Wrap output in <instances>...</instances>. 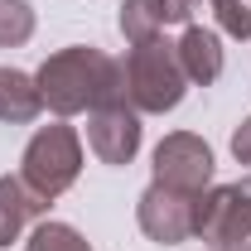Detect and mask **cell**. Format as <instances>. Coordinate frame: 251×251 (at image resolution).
<instances>
[{
	"label": "cell",
	"mask_w": 251,
	"mask_h": 251,
	"mask_svg": "<svg viewBox=\"0 0 251 251\" xmlns=\"http://www.w3.org/2000/svg\"><path fill=\"white\" fill-rule=\"evenodd\" d=\"M213 251H227V247H213Z\"/></svg>",
	"instance_id": "2e32d148"
},
{
	"label": "cell",
	"mask_w": 251,
	"mask_h": 251,
	"mask_svg": "<svg viewBox=\"0 0 251 251\" xmlns=\"http://www.w3.org/2000/svg\"><path fill=\"white\" fill-rule=\"evenodd\" d=\"M25 251H92V242L68 222H39L25 242Z\"/></svg>",
	"instance_id": "7c38bea8"
},
{
	"label": "cell",
	"mask_w": 251,
	"mask_h": 251,
	"mask_svg": "<svg viewBox=\"0 0 251 251\" xmlns=\"http://www.w3.org/2000/svg\"><path fill=\"white\" fill-rule=\"evenodd\" d=\"M193 5L198 0H126L116 25H121V34L130 44H145V39H159L169 25H188Z\"/></svg>",
	"instance_id": "ba28073f"
},
{
	"label": "cell",
	"mask_w": 251,
	"mask_h": 251,
	"mask_svg": "<svg viewBox=\"0 0 251 251\" xmlns=\"http://www.w3.org/2000/svg\"><path fill=\"white\" fill-rule=\"evenodd\" d=\"M150 184H164V188H179L188 198H203L213 188V150L203 135L193 130H174L155 145V179Z\"/></svg>",
	"instance_id": "5b68a950"
},
{
	"label": "cell",
	"mask_w": 251,
	"mask_h": 251,
	"mask_svg": "<svg viewBox=\"0 0 251 251\" xmlns=\"http://www.w3.org/2000/svg\"><path fill=\"white\" fill-rule=\"evenodd\" d=\"M174 49H179V68H184V77L193 87H213L222 77V39H218V29L188 25Z\"/></svg>",
	"instance_id": "9c48e42d"
},
{
	"label": "cell",
	"mask_w": 251,
	"mask_h": 251,
	"mask_svg": "<svg viewBox=\"0 0 251 251\" xmlns=\"http://www.w3.org/2000/svg\"><path fill=\"white\" fill-rule=\"evenodd\" d=\"M34 39V5L29 0H0V49H20Z\"/></svg>",
	"instance_id": "4fadbf2b"
},
{
	"label": "cell",
	"mask_w": 251,
	"mask_h": 251,
	"mask_svg": "<svg viewBox=\"0 0 251 251\" xmlns=\"http://www.w3.org/2000/svg\"><path fill=\"white\" fill-rule=\"evenodd\" d=\"M232 155H237V164H251V116L232 130Z\"/></svg>",
	"instance_id": "9a60e30c"
},
{
	"label": "cell",
	"mask_w": 251,
	"mask_h": 251,
	"mask_svg": "<svg viewBox=\"0 0 251 251\" xmlns=\"http://www.w3.org/2000/svg\"><path fill=\"white\" fill-rule=\"evenodd\" d=\"M121 77H126V106L140 111V116H164L188 92V77L179 68V49L169 39L130 44V53L121 63Z\"/></svg>",
	"instance_id": "7a4b0ae2"
},
{
	"label": "cell",
	"mask_w": 251,
	"mask_h": 251,
	"mask_svg": "<svg viewBox=\"0 0 251 251\" xmlns=\"http://www.w3.org/2000/svg\"><path fill=\"white\" fill-rule=\"evenodd\" d=\"M193 237H203L213 247H227V251L251 247V174L237 179V184L208 188L198 198V227H193Z\"/></svg>",
	"instance_id": "277c9868"
},
{
	"label": "cell",
	"mask_w": 251,
	"mask_h": 251,
	"mask_svg": "<svg viewBox=\"0 0 251 251\" xmlns=\"http://www.w3.org/2000/svg\"><path fill=\"white\" fill-rule=\"evenodd\" d=\"M87 150L101 164H130L135 150H140V111H130L126 101L92 111V121H87Z\"/></svg>",
	"instance_id": "52a82bcc"
},
{
	"label": "cell",
	"mask_w": 251,
	"mask_h": 251,
	"mask_svg": "<svg viewBox=\"0 0 251 251\" xmlns=\"http://www.w3.org/2000/svg\"><path fill=\"white\" fill-rule=\"evenodd\" d=\"M44 208H49V203H39L29 188H25L20 174H5V179H0V247L20 242V237H25V227H29Z\"/></svg>",
	"instance_id": "30bf717a"
},
{
	"label": "cell",
	"mask_w": 251,
	"mask_h": 251,
	"mask_svg": "<svg viewBox=\"0 0 251 251\" xmlns=\"http://www.w3.org/2000/svg\"><path fill=\"white\" fill-rule=\"evenodd\" d=\"M77 174H82V140H77V130L73 126H39L29 135V145H25V159H20V179L29 188L39 203H53L58 193L77 184Z\"/></svg>",
	"instance_id": "3957f363"
},
{
	"label": "cell",
	"mask_w": 251,
	"mask_h": 251,
	"mask_svg": "<svg viewBox=\"0 0 251 251\" xmlns=\"http://www.w3.org/2000/svg\"><path fill=\"white\" fill-rule=\"evenodd\" d=\"M213 20H218L222 34L232 39H251V0H208Z\"/></svg>",
	"instance_id": "5bb4252c"
},
{
	"label": "cell",
	"mask_w": 251,
	"mask_h": 251,
	"mask_svg": "<svg viewBox=\"0 0 251 251\" xmlns=\"http://www.w3.org/2000/svg\"><path fill=\"white\" fill-rule=\"evenodd\" d=\"M34 82L53 116H77V111H101V106L126 101L121 63L92 44H73V49L49 53L44 68L34 73Z\"/></svg>",
	"instance_id": "6da1fadb"
},
{
	"label": "cell",
	"mask_w": 251,
	"mask_h": 251,
	"mask_svg": "<svg viewBox=\"0 0 251 251\" xmlns=\"http://www.w3.org/2000/svg\"><path fill=\"white\" fill-rule=\"evenodd\" d=\"M135 222H140V232L159 242V247H179L193 237V227H198V198H188L179 188H164V184H150L140 193V203H135Z\"/></svg>",
	"instance_id": "8992f818"
},
{
	"label": "cell",
	"mask_w": 251,
	"mask_h": 251,
	"mask_svg": "<svg viewBox=\"0 0 251 251\" xmlns=\"http://www.w3.org/2000/svg\"><path fill=\"white\" fill-rule=\"evenodd\" d=\"M247 251H251V247H247Z\"/></svg>",
	"instance_id": "e0dca14e"
},
{
	"label": "cell",
	"mask_w": 251,
	"mask_h": 251,
	"mask_svg": "<svg viewBox=\"0 0 251 251\" xmlns=\"http://www.w3.org/2000/svg\"><path fill=\"white\" fill-rule=\"evenodd\" d=\"M44 111V97H39V82L20 68H0V121L5 126H29L39 121Z\"/></svg>",
	"instance_id": "8fae6325"
}]
</instances>
